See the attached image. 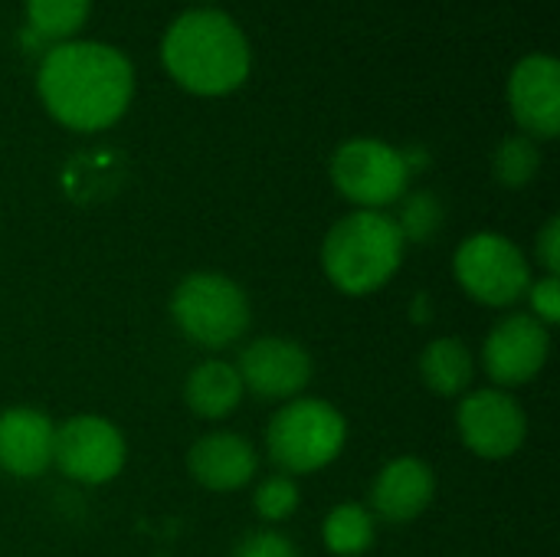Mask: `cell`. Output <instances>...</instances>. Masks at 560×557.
<instances>
[{
	"mask_svg": "<svg viewBox=\"0 0 560 557\" xmlns=\"http://www.w3.org/2000/svg\"><path fill=\"white\" fill-rule=\"evenodd\" d=\"M164 69L194 95H226L249 76V43L220 10L180 13L161 39Z\"/></svg>",
	"mask_w": 560,
	"mask_h": 557,
	"instance_id": "2",
	"label": "cell"
},
{
	"mask_svg": "<svg viewBox=\"0 0 560 557\" xmlns=\"http://www.w3.org/2000/svg\"><path fill=\"white\" fill-rule=\"evenodd\" d=\"M538 256H541V263H545L548 276H558L560 272V220L558 217H551V220L545 223V230H541V236H538Z\"/></svg>",
	"mask_w": 560,
	"mask_h": 557,
	"instance_id": "25",
	"label": "cell"
},
{
	"mask_svg": "<svg viewBox=\"0 0 560 557\" xmlns=\"http://www.w3.org/2000/svg\"><path fill=\"white\" fill-rule=\"evenodd\" d=\"M440 223H443V204L436 200V194L420 190V194H410L404 200V210H400V220H397V227L404 233V243L407 240L423 243V240L436 236Z\"/></svg>",
	"mask_w": 560,
	"mask_h": 557,
	"instance_id": "21",
	"label": "cell"
},
{
	"mask_svg": "<svg viewBox=\"0 0 560 557\" xmlns=\"http://www.w3.org/2000/svg\"><path fill=\"white\" fill-rule=\"evenodd\" d=\"M171 315L177 328L200 348H230L249 328L246 292L217 272L187 276L171 299Z\"/></svg>",
	"mask_w": 560,
	"mask_h": 557,
	"instance_id": "5",
	"label": "cell"
},
{
	"mask_svg": "<svg viewBox=\"0 0 560 557\" xmlns=\"http://www.w3.org/2000/svg\"><path fill=\"white\" fill-rule=\"evenodd\" d=\"M256 466H259L256 450L236 433H210L197 440L187 456L190 476L213 492L243 489L256 476Z\"/></svg>",
	"mask_w": 560,
	"mask_h": 557,
	"instance_id": "15",
	"label": "cell"
},
{
	"mask_svg": "<svg viewBox=\"0 0 560 557\" xmlns=\"http://www.w3.org/2000/svg\"><path fill=\"white\" fill-rule=\"evenodd\" d=\"M404 259V233L394 217L381 210L348 213L331 227L322 246V266L335 289L348 295H371L390 282Z\"/></svg>",
	"mask_w": 560,
	"mask_h": 557,
	"instance_id": "3",
	"label": "cell"
},
{
	"mask_svg": "<svg viewBox=\"0 0 560 557\" xmlns=\"http://www.w3.org/2000/svg\"><path fill=\"white\" fill-rule=\"evenodd\" d=\"M92 0H26L30 33L36 39H69L89 16Z\"/></svg>",
	"mask_w": 560,
	"mask_h": 557,
	"instance_id": "19",
	"label": "cell"
},
{
	"mask_svg": "<svg viewBox=\"0 0 560 557\" xmlns=\"http://www.w3.org/2000/svg\"><path fill=\"white\" fill-rule=\"evenodd\" d=\"M322 535H325V545L331 548V555L358 557L364 555L374 542V519L364 506L341 502L325 519Z\"/></svg>",
	"mask_w": 560,
	"mask_h": 557,
	"instance_id": "18",
	"label": "cell"
},
{
	"mask_svg": "<svg viewBox=\"0 0 560 557\" xmlns=\"http://www.w3.org/2000/svg\"><path fill=\"white\" fill-rule=\"evenodd\" d=\"M331 181L361 210H381L404 197L410 167L407 154L377 138L345 141L331 158Z\"/></svg>",
	"mask_w": 560,
	"mask_h": 557,
	"instance_id": "7",
	"label": "cell"
},
{
	"mask_svg": "<svg viewBox=\"0 0 560 557\" xmlns=\"http://www.w3.org/2000/svg\"><path fill=\"white\" fill-rule=\"evenodd\" d=\"M420 374H423V384L436 391L440 397H456L469 387L476 364H472L469 348L459 338H436L420 358Z\"/></svg>",
	"mask_w": 560,
	"mask_h": 557,
	"instance_id": "17",
	"label": "cell"
},
{
	"mask_svg": "<svg viewBox=\"0 0 560 557\" xmlns=\"http://www.w3.org/2000/svg\"><path fill=\"white\" fill-rule=\"evenodd\" d=\"M538 167H541V151L525 135L505 138L495 151V177L505 187H525L538 174Z\"/></svg>",
	"mask_w": 560,
	"mask_h": 557,
	"instance_id": "20",
	"label": "cell"
},
{
	"mask_svg": "<svg viewBox=\"0 0 560 557\" xmlns=\"http://www.w3.org/2000/svg\"><path fill=\"white\" fill-rule=\"evenodd\" d=\"M509 105L515 121L535 138L560 131V66L555 56H525L509 79Z\"/></svg>",
	"mask_w": 560,
	"mask_h": 557,
	"instance_id": "12",
	"label": "cell"
},
{
	"mask_svg": "<svg viewBox=\"0 0 560 557\" xmlns=\"http://www.w3.org/2000/svg\"><path fill=\"white\" fill-rule=\"evenodd\" d=\"M459 437L482 460H509L522 450L528 420L525 410L502 391H476L459 404Z\"/></svg>",
	"mask_w": 560,
	"mask_h": 557,
	"instance_id": "9",
	"label": "cell"
},
{
	"mask_svg": "<svg viewBox=\"0 0 560 557\" xmlns=\"http://www.w3.org/2000/svg\"><path fill=\"white\" fill-rule=\"evenodd\" d=\"M243 387L262 401H289L305 391L312 381V358L299 341L289 338H259L243 348L236 368Z\"/></svg>",
	"mask_w": 560,
	"mask_h": 557,
	"instance_id": "11",
	"label": "cell"
},
{
	"mask_svg": "<svg viewBox=\"0 0 560 557\" xmlns=\"http://www.w3.org/2000/svg\"><path fill=\"white\" fill-rule=\"evenodd\" d=\"M253 502H256V512L266 522H285L299 509V486L289 476H269L256 489Z\"/></svg>",
	"mask_w": 560,
	"mask_h": 557,
	"instance_id": "22",
	"label": "cell"
},
{
	"mask_svg": "<svg viewBox=\"0 0 560 557\" xmlns=\"http://www.w3.org/2000/svg\"><path fill=\"white\" fill-rule=\"evenodd\" d=\"M56 427L33 407H13L0 414V469L16 479L43 476L52 463Z\"/></svg>",
	"mask_w": 560,
	"mask_h": 557,
	"instance_id": "13",
	"label": "cell"
},
{
	"mask_svg": "<svg viewBox=\"0 0 560 557\" xmlns=\"http://www.w3.org/2000/svg\"><path fill=\"white\" fill-rule=\"evenodd\" d=\"M187 407L203 420H223L230 417L243 401V381L233 364L226 361H203L190 371L184 387Z\"/></svg>",
	"mask_w": 560,
	"mask_h": 557,
	"instance_id": "16",
	"label": "cell"
},
{
	"mask_svg": "<svg viewBox=\"0 0 560 557\" xmlns=\"http://www.w3.org/2000/svg\"><path fill=\"white\" fill-rule=\"evenodd\" d=\"M459 286L482 305L502 309L518 302L532 286L525 253L502 233H476L453 256Z\"/></svg>",
	"mask_w": 560,
	"mask_h": 557,
	"instance_id": "6",
	"label": "cell"
},
{
	"mask_svg": "<svg viewBox=\"0 0 560 557\" xmlns=\"http://www.w3.org/2000/svg\"><path fill=\"white\" fill-rule=\"evenodd\" d=\"M433 469L417 456H400L381 469L371 486V506L384 522L404 525L413 522L433 502Z\"/></svg>",
	"mask_w": 560,
	"mask_h": 557,
	"instance_id": "14",
	"label": "cell"
},
{
	"mask_svg": "<svg viewBox=\"0 0 560 557\" xmlns=\"http://www.w3.org/2000/svg\"><path fill=\"white\" fill-rule=\"evenodd\" d=\"M548 328L535 315H509L489 332L482 345V364L495 384L518 387L538 378L548 361Z\"/></svg>",
	"mask_w": 560,
	"mask_h": 557,
	"instance_id": "10",
	"label": "cell"
},
{
	"mask_svg": "<svg viewBox=\"0 0 560 557\" xmlns=\"http://www.w3.org/2000/svg\"><path fill=\"white\" fill-rule=\"evenodd\" d=\"M348 440V423L345 417L315 397H295L289 401L266 430V450L269 460L292 473H315L328 463L338 460V453L345 450Z\"/></svg>",
	"mask_w": 560,
	"mask_h": 557,
	"instance_id": "4",
	"label": "cell"
},
{
	"mask_svg": "<svg viewBox=\"0 0 560 557\" xmlns=\"http://www.w3.org/2000/svg\"><path fill=\"white\" fill-rule=\"evenodd\" d=\"M233 557H299L295 545L279 532H256L236 545Z\"/></svg>",
	"mask_w": 560,
	"mask_h": 557,
	"instance_id": "23",
	"label": "cell"
},
{
	"mask_svg": "<svg viewBox=\"0 0 560 557\" xmlns=\"http://www.w3.org/2000/svg\"><path fill=\"white\" fill-rule=\"evenodd\" d=\"M528 299H532V309L538 315L541 325H555L560 322V279L558 276H548L541 282H532L528 286Z\"/></svg>",
	"mask_w": 560,
	"mask_h": 557,
	"instance_id": "24",
	"label": "cell"
},
{
	"mask_svg": "<svg viewBox=\"0 0 560 557\" xmlns=\"http://www.w3.org/2000/svg\"><path fill=\"white\" fill-rule=\"evenodd\" d=\"M49 115L72 131L115 125L135 92L131 62L105 43H56L36 72Z\"/></svg>",
	"mask_w": 560,
	"mask_h": 557,
	"instance_id": "1",
	"label": "cell"
},
{
	"mask_svg": "<svg viewBox=\"0 0 560 557\" xmlns=\"http://www.w3.org/2000/svg\"><path fill=\"white\" fill-rule=\"evenodd\" d=\"M52 463L62 469V476L85 483V486H102L115 479L125 466V440L115 423L105 417H72L56 430L52 440Z\"/></svg>",
	"mask_w": 560,
	"mask_h": 557,
	"instance_id": "8",
	"label": "cell"
}]
</instances>
